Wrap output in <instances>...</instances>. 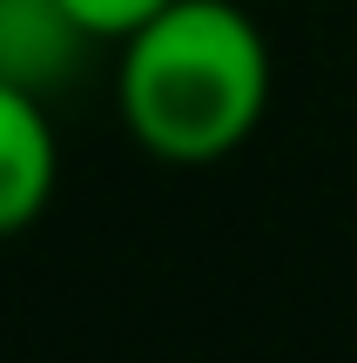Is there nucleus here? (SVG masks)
<instances>
[{"label":"nucleus","instance_id":"f257e3e1","mask_svg":"<svg viewBox=\"0 0 357 363\" xmlns=\"http://www.w3.org/2000/svg\"><path fill=\"white\" fill-rule=\"evenodd\" d=\"M115 48V115L142 155L209 169L263 128L277 67L236 0H169Z\"/></svg>","mask_w":357,"mask_h":363},{"label":"nucleus","instance_id":"f03ea898","mask_svg":"<svg viewBox=\"0 0 357 363\" xmlns=\"http://www.w3.org/2000/svg\"><path fill=\"white\" fill-rule=\"evenodd\" d=\"M61 182V135L48 101L21 81H0V235H21L48 216Z\"/></svg>","mask_w":357,"mask_h":363},{"label":"nucleus","instance_id":"7ed1b4c3","mask_svg":"<svg viewBox=\"0 0 357 363\" xmlns=\"http://www.w3.org/2000/svg\"><path fill=\"white\" fill-rule=\"evenodd\" d=\"M88 40L94 34L61 0H0V81H21V88L48 94L54 81L75 74Z\"/></svg>","mask_w":357,"mask_h":363},{"label":"nucleus","instance_id":"20e7f679","mask_svg":"<svg viewBox=\"0 0 357 363\" xmlns=\"http://www.w3.org/2000/svg\"><path fill=\"white\" fill-rule=\"evenodd\" d=\"M61 7L75 13L94 40H121V34H135L148 13H162L169 0H61Z\"/></svg>","mask_w":357,"mask_h":363}]
</instances>
